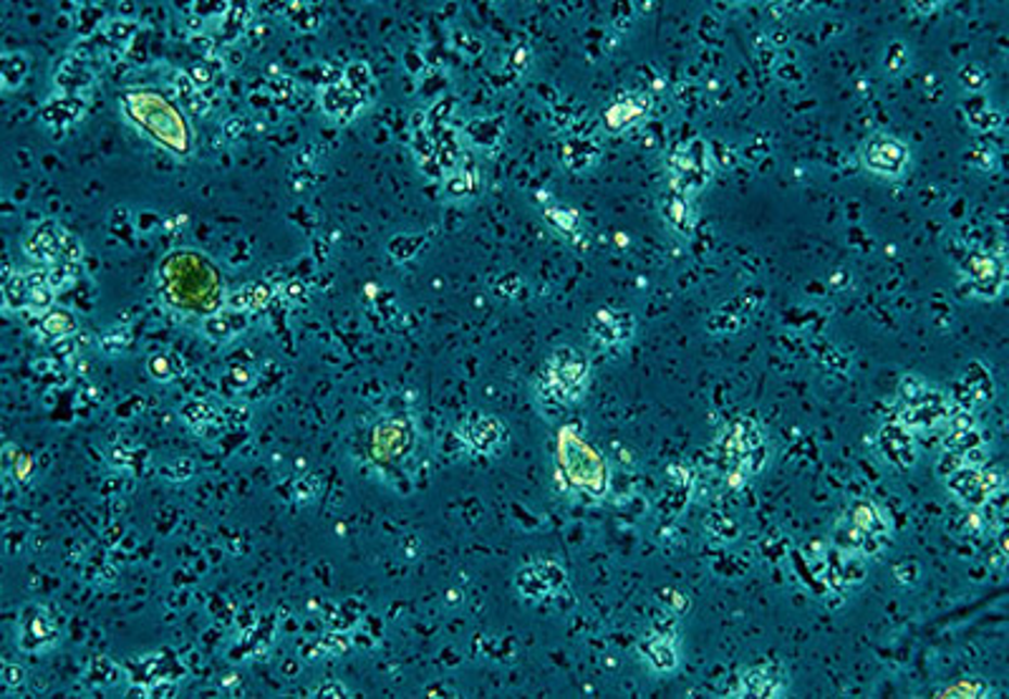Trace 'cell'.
<instances>
[{"label":"cell","instance_id":"6da1fadb","mask_svg":"<svg viewBox=\"0 0 1009 699\" xmlns=\"http://www.w3.org/2000/svg\"><path fill=\"white\" fill-rule=\"evenodd\" d=\"M591 387V361L573 347H558L545 359L543 372L538 376V402L543 407V414L551 417L573 407L585 397Z\"/></svg>","mask_w":1009,"mask_h":699},{"label":"cell","instance_id":"7a4b0ae2","mask_svg":"<svg viewBox=\"0 0 1009 699\" xmlns=\"http://www.w3.org/2000/svg\"><path fill=\"white\" fill-rule=\"evenodd\" d=\"M833 538L841 553L879 556L891 540V521L886 510L875 505L873 500L850 502L846 513L835 523Z\"/></svg>","mask_w":1009,"mask_h":699},{"label":"cell","instance_id":"3957f363","mask_svg":"<svg viewBox=\"0 0 1009 699\" xmlns=\"http://www.w3.org/2000/svg\"><path fill=\"white\" fill-rule=\"evenodd\" d=\"M898 410L911 432H934L951 417V404L944 391L919 374L904 376L898 384Z\"/></svg>","mask_w":1009,"mask_h":699},{"label":"cell","instance_id":"277c9868","mask_svg":"<svg viewBox=\"0 0 1009 699\" xmlns=\"http://www.w3.org/2000/svg\"><path fill=\"white\" fill-rule=\"evenodd\" d=\"M515 588H518L520 599L535 607H551V603H560L570 596V578L568 571L560 563L535 559L520 565L515 573Z\"/></svg>","mask_w":1009,"mask_h":699},{"label":"cell","instance_id":"5b68a950","mask_svg":"<svg viewBox=\"0 0 1009 699\" xmlns=\"http://www.w3.org/2000/svg\"><path fill=\"white\" fill-rule=\"evenodd\" d=\"M724 458L740 475H760L770 460V442L755 420L742 417L724 435Z\"/></svg>","mask_w":1009,"mask_h":699},{"label":"cell","instance_id":"8992f818","mask_svg":"<svg viewBox=\"0 0 1009 699\" xmlns=\"http://www.w3.org/2000/svg\"><path fill=\"white\" fill-rule=\"evenodd\" d=\"M790 692V672L780 662H760L734 672L724 695L740 699H775Z\"/></svg>","mask_w":1009,"mask_h":699},{"label":"cell","instance_id":"52a82bcc","mask_svg":"<svg viewBox=\"0 0 1009 699\" xmlns=\"http://www.w3.org/2000/svg\"><path fill=\"white\" fill-rule=\"evenodd\" d=\"M26 250L36 263L49 265V269H53V265L68 269V265H76L78 261H81V255H84V250L81 246H78V240L74 238V235L53 223L38 225L36 230L28 235Z\"/></svg>","mask_w":1009,"mask_h":699},{"label":"cell","instance_id":"ba28073f","mask_svg":"<svg viewBox=\"0 0 1009 699\" xmlns=\"http://www.w3.org/2000/svg\"><path fill=\"white\" fill-rule=\"evenodd\" d=\"M457 437L475 458H500L505 452L507 442H510V429L503 420L495 414L484 412H469L467 417L459 422Z\"/></svg>","mask_w":1009,"mask_h":699},{"label":"cell","instance_id":"9c48e42d","mask_svg":"<svg viewBox=\"0 0 1009 699\" xmlns=\"http://www.w3.org/2000/svg\"><path fill=\"white\" fill-rule=\"evenodd\" d=\"M860 162H863V167L871 172V175L896 179L909 172L911 149L906 141H901L894 135L875 132V135H871L863 141V149H860Z\"/></svg>","mask_w":1009,"mask_h":699},{"label":"cell","instance_id":"30bf717a","mask_svg":"<svg viewBox=\"0 0 1009 699\" xmlns=\"http://www.w3.org/2000/svg\"><path fill=\"white\" fill-rule=\"evenodd\" d=\"M1002 475L999 470H980L974 465H959L946 475V488L957 500L964 502L969 508L987 505L995 495L1002 490Z\"/></svg>","mask_w":1009,"mask_h":699},{"label":"cell","instance_id":"8fae6325","mask_svg":"<svg viewBox=\"0 0 1009 699\" xmlns=\"http://www.w3.org/2000/svg\"><path fill=\"white\" fill-rule=\"evenodd\" d=\"M135 99L147 109V112L154 114V122H142L147 127L144 132H150L156 141L167 145L172 152H177V154L190 152L192 137H190V132H187V124L179 120L175 109H172L169 104H164L162 99H156L154 93H139V97Z\"/></svg>","mask_w":1009,"mask_h":699},{"label":"cell","instance_id":"7c38bea8","mask_svg":"<svg viewBox=\"0 0 1009 699\" xmlns=\"http://www.w3.org/2000/svg\"><path fill=\"white\" fill-rule=\"evenodd\" d=\"M633 334H636V319L629 309H619V305L598 309L589 321V336L596 347L606 351H621L629 347Z\"/></svg>","mask_w":1009,"mask_h":699},{"label":"cell","instance_id":"4fadbf2b","mask_svg":"<svg viewBox=\"0 0 1009 699\" xmlns=\"http://www.w3.org/2000/svg\"><path fill=\"white\" fill-rule=\"evenodd\" d=\"M875 447H879L883 462L888 467H894L896 473H906L917 465L919 460V447H917V437L913 432L906 427L904 422H886L879 429V437H875Z\"/></svg>","mask_w":1009,"mask_h":699},{"label":"cell","instance_id":"5bb4252c","mask_svg":"<svg viewBox=\"0 0 1009 699\" xmlns=\"http://www.w3.org/2000/svg\"><path fill=\"white\" fill-rule=\"evenodd\" d=\"M371 97L374 93L358 91L346 78H341L339 84L326 86L324 93H320V107H324V112L331 116L333 122L349 124L354 122L358 114L366 112V107L371 104Z\"/></svg>","mask_w":1009,"mask_h":699},{"label":"cell","instance_id":"9a60e30c","mask_svg":"<svg viewBox=\"0 0 1009 699\" xmlns=\"http://www.w3.org/2000/svg\"><path fill=\"white\" fill-rule=\"evenodd\" d=\"M639 654L654 674H671L679 666L677 634L671 629H654L639 644Z\"/></svg>","mask_w":1009,"mask_h":699},{"label":"cell","instance_id":"2e32d148","mask_svg":"<svg viewBox=\"0 0 1009 699\" xmlns=\"http://www.w3.org/2000/svg\"><path fill=\"white\" fill-rule=\"evenodd\" d=\"M86 114V101L81 97H66V93H56L51 97L38 112V120L43 122V127L53 132V135H66L68 129H74L81 116Z\"/></svg>","mask_w":1009,"mask_h":699},{"label":"cell","instance_id":"e0dca14e","mask_svg":"<svg viewBox=\"0 0 1009 699\" xmlns=\"http://www.w3.org/2000/svg\"><path fill=\"white\" fill-rule=\"evenodd\" d=\"M18 644L26 651H46L53 647L59 639V629L53 624V619L46 614L43 609H28L26 614H21L18 622Z\"/></svg>","mask_w":1009,"mask_h":699},{"label":"cell","instance_id":"ac0fdd59","mask_svg":"<svg viewBox=\"0 0 1009 699\" xmlns=\"http://www.w3.org/2000/svg\"><path fill=\"white\" fill-rule=\"evenodd\" d=\"M969 278L976 296L997 298L1005 288V265L995 258H974L969 265Z\"/></svg>","mask_w":1009,"mask_h":699},{"label":"cell","instance_id":"d6986e66","mask_svg":"<svg viewBox=\"0 0 1009 699\" xmlns=\"http://www.w3.org/2000/svg\"><path fill=\"white\" fill-rule=\"evenodd\" d=\"M53 82H56L59 93H66V97H81V91L91 89L93 74L84 61L68 57L59 64L56 74H53Z\"/></svg>","mask_w":1009,"mask_h":699},{"label":"cell","instance_id":"ffe728a7","mask_svg":"<svg viewBox=\"0 0 1009 699\" xmlns=\"http://www.w3.org/2000/svg\"><path fill=\"white\" fill-rule=\"evenodd\" d=\"M661 215L669 223L671 230H677L679 235H684V238H690L694 230V210L690 205V200L684 198L682 190H671L669 195H664Z\"/></svg>","mask_w":1009,"mask_h":699},{"label":"cell","instance_id":"44dd1931","mask_svg":"<svg viewBox=\"0 0 1009 699\" xmlns=\"http://www.w3.org/2000/svg\"><path fill=\"white\" fill-rule=\"evenodd\" d=\"M959 391H964L967 402L984 404L995 397V382H992L987 369H984L980 361H974V364L967 366L964 379H961L959 384Z\"/></svg>","mask_w":1009,"mask_h":699},{"label":"cell","instance_id":"7402d4cb","mask_svg":"<svg viewBox=\"0 0 1009 699\" xmlns=\"http://www.w3.org/2000/svg\"><path fill=\"white\" fill-rule=\"evenodd\" d=\"M28 76V57L26 53H3L0 59V84L5 91L21 89V84Z\"/></svg>","mask_w":1009,"mask_h":699},{"label":"cell","instance_id":"603a6c76","mask_svg":"<svg viewBox=\"0 0 1009 699\" xmlns=\"http://www.w3.org/2000/svg\"><path fill=\"white\" fill-rule=\"evenodd\" d=\"M543 215L547 217V223L560 233H576L578 225H581V217H578V212L573 208L555 205V208H547Z\"/></svg>","mask_w":1009,"mask_h":699},{"label":"cell","instance_id":"cb8c5ba5","mask_svg":"<svg viewBox=\"0 0 1009 699\" xmlns=\"http://www.w3.org/2000/svg\"><path fill=\"white\" fill-rule=\"evenodd\" d=\"M101 351L106 353V357H119V353H124L129 349V344H131V334H129V328H109V332L101 336Z\"/></svg>","mask_w":1009,"mask_h":699},{"label":"cell","instance_id":"d4e9b609","mask_svg":"<svg viewBox=\"0 0 1009 699\" xmlns=\"http://www.w3.org/2000/svg\"><path fill=\"white\" fill-rule=\"evenodd\" d=\"M475 187H477V179L475 175H469V172H465V177L459 175V172H455V175L447 179V195L452 200L469 198V195L475 192Z\"/></svg>","mask_w":1009,"mask_h":699},{"label":"cell","instance_id":"484cf974","mask_svg":"<svg viewBox=\"0 0 1009 699\" xmlns=\"http://www.w3.org/2000/svg\"><path fill=\"white\" fill-rule=\"evenodd\" d=\"M909 64V49L901 41L891 43L886 51V59H883V66H886V74H901V71Z\"/></svg>","mask_w":1009,"mask_h":699},{"label":"cell","instance_id":"4316f807","mask_svg":"<svg viewBox=\"0 0 1009 699\" xmlns=\"http://www.w3.org/2000/svg\"><path fill=\"white\" fill-rule=\"evenodd\" d=\"M959 82L967 86V89H972V91H980L984 89V84H987V71H984L982 66H964L959 71Z\"/></svg>","mask_w":1009,"mask_h":699},{"label":"cell","instance_id":"83f0119b","mask_svg":"<svg viewBox=\"0 0 1009 699\" xmlns=\"http://www.w3.org/2000/svg\"><path fill=\"white\" fill-rule=\"evenodd\" d=\"M3 672H5V674H3L5 685H15V682L23 679V674H26V672L21 670V666H13V664H5V670H3Z\"/></svg>","mask_w":1009,"mask_h":699}]
</instances>
